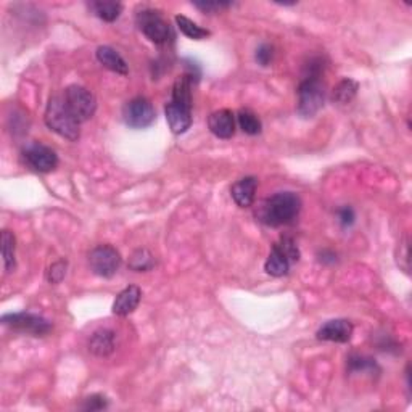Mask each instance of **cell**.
<instances>
[{
  "instance_id": "1",
  "label": "cell",
  "mask_w": 412,
  "mask_h": 412,
  "mask_svg": "<svg viewBox=\"0 0 412 412\" xmlns=\"http://www.w3.org/2000/svg\"><path fill=\"white\" fill-rule=\"evenodd\" d=\"M301 200L293 192H279L268 198L259 208L258 218L266 226L279 227L290 224L300 215Z\"/></svg>"
},
{
  "instance_id": "2",
  "label": "cell",
  "mask_w": 412,
  "mask_h": 412,
  "mask_svg": "<svg viewBox=\"0 0 412 412\" xmlns=\"http://www.w3.org/2000/svg\"><path fill=\"white\" fill-rule=\"evenodd\" d=\"M44 119L47 128L61 135V137L71 140V142L79 139L81 123H77V119L71 114L70 108L66 107L65 98L52 97L47 103Z\"/></svg>"
},
{
  "instance_id": "3",
  "label": "cell",
  "mask_w": 412,
  "mask_h": 412,
  "mask_svg": "<svg viewBox=\"0 0 412 412\" xmlns=\"http://www.w3.org/2000/svg\"><path fill=\"white\" fill-rule=\"evenodd\" d=\"M298 259L300 250L295 240L290 237H282L280 242L274 243L268 259H266L264 269L273 277H282V275L289 273L291 264H295Z\"/></svg>"
},
{
  "instance_id": "4",
  "label": "cell",
  "mask_w": 412,
  "mask_h": 412,
  "mask_svg": "<svg viewBox=\"0 0 412 412\" xmlns=\"http://www.w3.org/2000/svg\"><path fill=\"white\" fill-rule=\"evenodd\" d=\"M326 91L319 77L305 76L298 87V113L305 118H311L324 107Z\"/></svg>"
},
{
  "instance_id": "5",
  "label": "cell",
  "mask_w": 412,
  "mask_h": 412,
  "mask_svg": "<svg viewBox=\"0 0 412 412\" xmlns=\"http://www.w3.org/2000/svg\"><path fill=\"white\" fill-rule=\"evenodd\" d=\"M63 98L77 123H86L96 114L97 100L89 89L82 86H70L66 87Z\"/></svg>"
},
{
  "instance_id": "6",
  "label": "cell",
  "mask_w": 412,
  "mask_h": 412,
  "mask_svg": "<svg viewBox=\"0 0 412 412\" xmlns=\"http://www.w3.org/2000/svg\"><path fill=\"white\" fill-rule=\"evenodd\" d=\"M137 26L145 34V38L153 44H166L171 38V28L160 12L152 8H145L137 13Z\"/></svg>"
},
{
  "instance_id": "7",
  "label": "cell",
  "mask_w": 412,
  "mask_h": 412,
  "mask_svg": "<svg viewBox=\"0 0 412 412\" xmlns=\"http://www.w3.org/2000/svg\"><path fill=\"white\" fill-rule=\"evenodd\" d=\"M89 266L100 277H113L121 266V254L112 245H98L89 254Z\"/></svg>"
},
{
  "instance_id": "8",
  "label": "cell",
  "mask_w": 412,
  "mask_h": 412,
  "mask_svg": "<svg viewBox=\"0 0 412 412\" xmlns=\"http://www.w3.org/2000/svg\"><path fill=\"white\" fill-rule=\"evenodd\" d=\"M156 113L152 102L145 97H135L123 108V119L129 128L145 129L155 123Z\"/></svg>"
},
{
  "instance_id": "9",
  "label": "cell",
  "mask_w": 412,
  "mask_h": 412,
  "mask_svg": "<svg viewBox=\"0 0 412 412\" xmlns=\"http://www.w3.org/2000/svg\"><path fill=\"white\" fill-rule=\"evenodd\" d=\"M3 326L12 327L13 330L31 333V335L43 337L52 330V324L44 317L29 314V312H15V314H5L2 317Z\"/></svg>"
},
{
  "instance_id": "10",
  "label": "cell",
  "mask_w": 412,
  "mask_h": 412,
  "mask_svg": "<svg viewBox=\"0 0 412 412\" xmlns=\"http://www.w3.org/2000/svg\"><path fill=\"white\" fill-rule=\"evenodd\" d=\"M23 158L31 169L38 173H52L59 166L55 150L40 142H33L23 150Z\"/></svg>"
},
{
  "instance_id": "11",
  "label": "cell",
  "mask_w": 412,
  "mask_h": 412,
  "mask_svg": "<svg viewBox=\"0 0 412 412\" xmlns=\"http://www.w3.org/2000/svg\"><path fill=\"white\" fill-rule=\"evenodd\" d=\"M354 327L346 319H333L326 322L319 330H317V338L324 342L333 343H346L351 340Z\"/></svg>"
},
{
  "instance_id": "12",
  "label": "cell",
  "mask_w": 412,
  "mask_h": 412,
  "mask_svg": "<svg viewBox=\"0 0 412 412\" xmlns=\"http://www.w3.org/2000/svg\"><path fill=\"white\" fill-rule=\"evenodd\" d=\"M208 128L219 139H231L236 134V116L231 109H218L208 118Z\"/></svg>"
},
{
  "instance_id": "13",
  "label": "cell",
  "mask_w": 412,
  "mask_h": 412,
  "mask_svg": "<svg viewBox=\"0 0 412 412\" xmlns=\"http://www.w3.org/2000/svg\"><path fill=\"white\" fill-rule=\"evenodd\" d=\"M257 189H258L257 177L248 176L237 181L236 184L232 185L231 195L234 198V201L237 203V206L248 208L253 205L254 197H257Z\"/></svg>"
},
{
  "instance_id": "14",
  "label": "cell",
  "mask_w": 412,
  "mask_h": 412,
  "mask_svg": "<svg viewBox=\"0 0 412 412\" xmlns=\"http://www.w3.org/2000/svg\"><path fill=\"white\" fill-rule=\"evenodd\" d=\"M142 298V290L137 285H129L123 291H119L113 303V312L116 316H129L130 312L137 310Z\"/></svg>"
},
{
  "instance_id": "15",
  "label": "cell",
  "mask_w": 412,
  "mask_h": 412,
  "mask_svg": "<svg viewBox=\"0 0 412 412\" xmlns=\"http://www.w3.org/2000/svg\"><path fill=\"white\" fill-rule=\"evenodd\" d=\"M166 119H168L169 129L174 134H184L192 126V109H187L184 107L176 105V103L169 102L165 108Z\"/></svg>"
},
{
  "instance_id": "16",
  "label": "cell",
  "mask_w": 412,
  "mask_h": 412,
  "mask_svg": "<svg viewBox=\"0 0 412 412\" xmlns=\"http://www.w3.org/2000/svg\"><path fill=\"white\" fill-rule=\"evenodd\" d=\"M97 60L100 61V65L105 66L107 70L116 73V75H123V76L129 75V66L126 63V60H124L116 50L112 49V47L108 45L98 47Z\"/></svg>"
},
{
  "instance_id": "17",
  "label": "cell",
  "mask_w": 412,
  "mask_h": 412,
  "mask_svg": "<svg viewBox=\"0 0 412 412\" xmlns=\"http://www.w3.org/2000/svg\"><path fill=\"white\" fill-rule=\"evenodd\" d=\"M89 349L96 356L107 358L114 351V332L109 328H100L89 340Z\"/></svg>"
},
{
  "instance_id": "18",
  "label": "cell",
  "mask_w": 412,
  "mask_h": 412,
  "mask_svg": "<svg viewBox=\"0 0 412 412\" xmlns=\"http://www.w3.org/2000/svg\"><path fill=\"white\" fill-rule=\"evenodd\" d=\"M192 82H194V79L187 73L177 77L173 86V98H171V102L179 107L192 109Z\"/></svg>"
},
{
  "instance_id": "19",
  "label": "cell",
  "mask_w": 412,
  "mask_h": 412,
  "mask_svg": "<svg viewBox=\"0 0 412 412\" xmlns=\"http://www.w3.org/2000/svg\"><path fill=\"white\" fill-rule=\"evenodd\" d=\"M89 8L92 10V13L98 17L103 22L113 23L119 18V15L123 12V3L119 2H91Z\"/></svg>"
},
{
  "instance_id": "20",
  "label": "cell",
  "mask_w": 412,
  "mask_h": 412,
  "mask_svg": "<svg viewBox=\"0 0 412 412\" xmlns=\"http://www.w3.org/2000/svg\"><path fill=\"white\" fill-rule=\"evenodd\" d=\"M358 89H359V84L356 81L351 79V77H345V79L338 82L335 89L332 91V100L335 103H342V105H345V103H349L354 97H356Z\"/></svg>"
},
{
  "instance_id": "21",
  "label": "cell",
  "mask_w": 412,
  "mask_h": 412,
  "mask_svg": "<svg viewBox=\"0 0 412 412\" xmlns=\"http://www.w3.org/2000/svg\"><path fill=\"white\" fill-rule=\"evenodd\" d=\"M176 24L179 31L184 36H187L189 39H194V40H201L208 38V36H211V33L205 28H201V26H198L195 22H192L184 15H177L176 17Z\"/></svg>"
},
{
  "instance_id": "22",
  "label": "cell",
  "mask_w": 412,
  "mask_h": 412,
  "mask_svg": "<svg viewBox=\"0 0 412 412\" xmlns=\"http://www.w3.org/2000/svg\"><path fill=\"white\" fill-rule=\"evenodd\" d=\"M129 268L135 273H147V270L155 268V258L148 250H137L130 254Z\"/></svg>"
},
{
  "instance_id": "23",
  "label": "cell",
  "mask_w": 412,
  "mask_h": 412,
  "mask_svg": "<svg viewBox=\"0 0 412 412\" xmlns=\"http://www.w3.org/2000/svg\"><path fill=\"white\" fill-rule=\"evenodd\" d=\"M237 119L240 129L248 135H258L261 132V129H263V124H261L259 118L253 112H250V109H242V112L238 113Z\"/></svg>"
},
{
  "instance_id": "24",
  "label": "cell",
  "mask_w": 412,
  "mask_h": 412,
  "mask_svg": "<svg viewBox=\"0 0 412 412\" xmlns=\"http://www.w3.org/2000/svg\"><path fill=\"white\" fill-rule=\"evenodd\" d=\"M2 258L5 270L12 273L15 269V236L10 231L2 232Z\"/></svg>"
},
{
  "instance_id": "25",
  "label": "cell",
  "mask_w": 412,
  "mask_h": 412,
  "mask_svg": "<svg viewBox=\"0 0 412 412\" xmlns=\"http://www.w3.org/2000/svg\"><path fill=\"white\" fill-rule=\"evenodd\" d=\"M348 370L351 374H375L380 372V367L377 366V363L374 359H370L367 356H351L348 361Z\"/></svg>"
},
{
  "instance_id": "26",
  "label": "cell",
  "mask_w": 412,
  "mask_h": 412,
  "mask_svg": "<svg viewBox=\"0 0 412 412\" xmlns=\"http://www.w3.org/2000/svg\"><path fill=\"white\" fill-rule=\"evenodd\" d=\"M66 268H68V263L63 259L56 261L49 268V273H47V280H49L50 284H60L61 280L65 279L66 275Z\"/></svg>"
},
{
  "instance_id": "27",
  "label": "cell",
  "mask_w": 412,
  "mask_h": 412,
  "mask_svg": "<svg viewBox=\"0 0 412 412\" xmlns=\"http://www.w3.org/2000/svg\"><path fill=\"white\" fill-rule=\"evenodd\" d=\"M108 408V401L105 396L102 395H92L84 399V404H82V409L84 411H102Z\"/></svg>"
},
{
  "instance_id": "28",
  "label": "cell",
  "mask_w": 412,
  "mask_h": 412,
  "mask_svg": "<svg viewBox=\"0 0 412 412\" xmlns=\"http://www.w3.org/2000/svg\"><path fill=\"white\" fill-rule=\"evenodd\" d=\"M273 56H274L273 47H270L269 44H261L257 49V55H254V59H257L258 65L268 66L270 61H273Z\"/></svg>"
},
{
  "instance_id": "29",
  "label": "cell",
  "mask_w": 412,
  "mask_h": 412,
  "mask_svg": "<svg viewBox=\"0 0 412 412\" xmlns=\"http://www.w3.org/2000/svg\"><path fill=\"white\" fill-rule=\"evenodd\" d=\"M338 216V222L342 224V227H351L354 224V219H356V215H354V211L351 210L349 206H343L338 210L337 213Z\"/></svg>"
},
{
  "instance_id": "30",
  "label": "cell",
  "mask_w": 412,
  "mask_h": 412,
  "mask_svg": "<svg viewBox=\"0 0 412 412\" xmlns=\"http://www.w3.org/2000/svg\"><path fill=\"white\" fill-rule=\"evenodd\" d=\"M197 8H200L201 12L205 13H215L216 10H222V8H229L231 7V2H195L194 3Z\"/></svg>"
},
{
  "instance_id": "31",
  "label": "cell",
  "mask_w": 412,
  "mask_h": 412,
  "mask_svg": "<svg viewBox=\"0 0 412 412\" xmlns=\"http://www.w3.org/2000/svg\"><path fill=\"white\" fill-rule=\"evenodd\" d=\"M322 257H324V258H321V261H324V263H327V261H330V263H335V254H333V253L324 252V253H322Z\"/></svg>"
}]
</instances>
